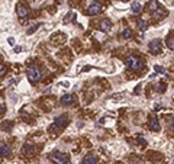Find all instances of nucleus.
Here are the masks:
<instances>
[{
	"label": "nucleus",
	"mask_w": 174,
	"mask_h": 164,
	"mask_svg": "<svg viewBox=\"0 0 174 164\" xmlns=\"http://www.w3.org/2000/svg\"><path fill=\"white\" fill-rule=\"evenodd\" d=\"M167 46H168L170 50H173V36L171 35L167 36Z\"/></svg>",
	"instance_id": "4be33fe9"
},
{
	"label": "nucleus",
	"mask_w": 174,
	"mask_h": 164,
	"mask_svg": "<svg viewBox=\"0 0 174 164\" xmlns=\"http://www.w3.org/2000/svg\"><path fill=\"white\" fill-rule=\"evenodd\" d=\"M139 90H141V84H138V86L135 87V90H134V95H139Z\"/></svg>",
	"instance_id": "b1692460"
},
{
	"label": "nucleus",
	"mask_w": 174,
	"mask_h": 164,
	"mask_svg": "<svg viewBox=\"0 0 174 164\" xmlns=\"http://www.w3.org/2000/svg\"><path fill=\"white\" fill-rule=\"evenodd\" d=\"M81 164H99V160L94 157V155H87V157H84L83 158V161H81Z\"/></svg>",
	"instance_id": "f8f14e48"
},
{
	"label": "nucleus",
	"mask_w": 174,
	"mask_h": 164,
	"mask_svg": "<svg viewBox=\"0 0 174 164\" xmlns=\"http://www.w3.org/2000/svg\"><path fill=\"white\" fill-rule=\"evenodd\" d=\"M132 35H134V32H132V29H130V28H125V29L122 31V36L126 38V39H129Z\"/></svg>",
	"instance_id": "a211bd4d"
},
{
	"label": "nucleus",
	"mask_w": 174,
	"mask_h": 164,
	"mask_svg": "<svg viewBox=\"0 0 174 164\" xmlns=\"http://www.w3.org/2000/svg\"><path fill=\"white\" fill-rule=\"evenodd\" d=\"M9 155H10V148L5 142H0V157H9Z\"/></svg>",
	"instance_id": "9d476101"
},
{
	"label": "nucleus",
	"mask_w": 174,
	"mask_h": 164,
	"mask_svg": "<svg viewBox=\"0 0 174 164\" xmlns=\"http://www.w3.org/2000/svg\"><path fill=\"white\" fill-rule=\"evenodd\" d=\"M149 51L152 52V54H161V51H163V44H161V41L160 39H152L151 42H149Z\"/></svg>",
	"instance_id": "39448f33"
},
{
	"label": "nucleus",
	"mask_w": 174,
	"mask_h": 164,
	"mask_svg": "<svg viewBox=\"0 0 174 164\" xmlns=\"http://www.w3.org/2000/svg\"><path fill=\"white\" fill-rule=\"evenodd\" d=\"M126 65H128L129 70H132V71H141L144 68V61L137 55H129L126 58Z\"/></svg>",
	"instance_id": "f257e3e1"
},
{
	"label": "nucleus",
	"mask_w": 174,
	"mask_h": 164,
	"mask_svg": "<svg viewBox=\"0 0 174 164\" xmlns=\"http://www.w3.org/2000/svg\"><path fill=\"white\" fill-rule=\"evenodd\" d=\"M149 128H151V131H154V132L160 131V122H158V119L155 118V116H151L149 118Z\"/></svg>",
	"instance_id": "6e6552de"
},
{
	"label": "nucleus",
	"mask_w": 174,
	"mask_h": 164,
	"mask_svg": "<svg viewBox=\"0 0 174 164\" xmlns=\"http://www.w3.org/2000/svg\"><path fill=\"white\" fill-rule=\"evenodd\" d=\"M90 70H92V65H87V67H84V68L81 70V71H90Z\"/></svg>",
	"instance_id": "393cba45"
},
{
	"label": "nucleus",
	"mask_w": 174,
	"mask_h": 164,
	"mask_svg": "<svg viewBox=\"0 0 174 164\" xmlns=\"http://www.w3.org/2000/svg\"><path fill=\"white\" fill-rule=\"evenodd\" d=\"M6 74V67L3 64H0V77H3Z\"/></svg>",
	"instance_id": "5701e85b"
},
{
	"label": "nucleus",
	"mask_w": 174,
	"mask_h": 164,
	"mask_svg": "<svg viewBox=\"0 0 174 164\" xmlns=\"http://www.w3.org/2000/svg\"><path fill=\"white\" fill-rule=\"evenodd\" d=\"M99 28H100L103 32H107V31H110V28H112V22L109 20V19H103V20L100 22Z\"/></svg>",
	"instance_id": "1a4fd4ad"
},
{
	"label": "nucleus",
	"mask_w": 174,
	"mask_h": 164,
	"mask_svg": "<svg viewBox=\"0 0 174 164\" xmlns=\"http://www.w3.org/2000/svg\"><path fill=\"white\" fill-rule=\"evenodd\" d=\"M141 9H142V6H141L139 2H134L132 6H130V10H132L134 15H139V13H141Z\"/></svg>",
	"instance_id": "ddd939ff"
},
{
	"label": "nucleus",
	"mask_w": 174,
	"mask_h": 164,
	"mask_svg": "<svg viewBox=\"0 0 174 164\" xmlns=\"http://www.w3.org/2000/svg\"><path fill=\"white\" fill-rule=\"evenodd\" d=\"M148 9L151 12H157L158 10V2H157V0H151V2L148 3Z\"/></svg>",
	"instance_id": "2eb2a0df"
},
{
	"label": "nucleus",
	"mask_w": 174,
	"mask_h": 164,
	"mask_svg": "<svg viewBox=\"0 0 174 164\" xmlns=\"http://www.w3.org/2000/svg\"><path fill=\"white\" fill-rule=\"evenodd\" d=\"M16 13H17V16H19V17H26V16H28V13H29V9H28L25 5L19 3V5L16 6Z\"/></svg>",
	"instance_id": "0eeeda50"
},
{
	"label": "nucleus",
	"mask_w": 174,
	"mask_h": 164,
	"mask_svg": "<svg viewBox=\"0 0 174 164\" xmlns=\"http://www.w3.org/2000/svg\"><path fill=\"white\" fill-rule=\"evenodd\" d=\"M9 44L13 45V44H15V39H13V38H9Z\"/></svg>",
	"instance_id": "c85d7f7f"
},
{
	"label": "nucleus",
	"mask_w": 174,
	"mask_h": 164,
	"mask_svg": "<svg viewBox=\"0 0 174 164\" xmlns=\"http://www.w3.org/2000/svg\"><path fill=\"white\" fill-rule=\"evenodd\" d=\"M41 77H42V71H41L39 67L32 65V67L28 68V80H29L31 83H33V84L38 83V81L41 80Z\"/></svg>",
	"instance_id": "f03ea898"
},
{
	"label": "nucleus",
	"mask_w": 174,
	"mask_h": 164,
	"mask_svg": "<svg viewBox=\"0 0 174 164\" xmlns=\"http://www.w3.org/2000/svg\"><path fill=\"white\" fill-rule=\"evenodd\" d=\"M138 28H139L141 31H147V28H148V22H147L145 19H139V20H138Z\"/></svg>",
	"instance_id": "dca6fc26"
},
{
	"label": "nucleus",
	"mask_w": 174,
	"mask_h": 164,
	"mask_svg": "<svg viewBox=\"0 0 174 164\" xmlns=\"http://www.w3.org/2000/svg\"><path fill=\"white\" fill-rule=\"evenodd\" d=\"M61 86H64V87H70V83H68V81H64V83H61Z\"/></svg>",
	"instance_id": "cd10ccee"
},
{
	"label": "nucleus",
	"mask_w": 174,
	"mask_h": 164,
	"mask_svg": "<svg viewBox=\"0 0 174 164\" xmlns=\"http://www.w3.org/2000/svg\"><path fill=\"white\" fill-rule=\"evenodd\" d=\"M154 70H155V73H158V74H165V70L161 65H154Z\"/></svg>",
	"instance_id": "aec40b11"
},
{
	"label": "nucleus",
	"mask_w": 174,
	"mask_h": 164,
	"mask_svg": "<svg viewBox=\"0 0 174 164\" xmlns=\"http://www.w3.org/2000/svg\"><path fill=\"white\" fill-rule=\"evenodd\" d=\"M50 160L54 164H70V158L67 154H62V153H51L50 154Z\"/></svg>",
	"instance_id": "7ed1b4c3"
},
{
	"label": "nucleus",
	"mask_w": 174,
	"mask_h": 164,
	"mask_svg": "<svg viewBox=\"0 0 174 164\" xmlns=\"http://www.w3.org/2000/svg\"><path fill=\"white\" fill-rule=\"evenodd\" d=\"M15 52H20L22 51V48H20V46H15V50H13Z\"/></svg>",
	"instance_id": "bb28decb"
},
{
	"label": "nucleus",
	"mask_w": 174,
	"mask_h": 164,
	"mask_svg": "<svg viewBox=\"0 0 174 164\" xmlns=\"http://www.w3.org/2000/svg\"><path fill=\"white\" fill-rule=\"evenodd\" d=\"M67 124H68V118H67V115H60V116H57L55 121H54V125H51V132H52V131H55V129L64 128Z\"/></svg>",
	"instance_id": "20e7f679"
},
{
	"label": "nucleus",
	"mask_w": 174,
	"mask_h": 164,
	"mask_svg": "<svg viewBox=\"0 0 174 164\" xmlns=\"http://www.w3.org/2000/svg\"><path fill=\"white\" fill-rule=\"evenodd\" d=\"M132 164H141V160H134Z\"/></svg>",
	"instance_id": "c756f323"
},
{
	"label": "nucleus",
	"mask_w": 174,
	"mask_h": 164,
	"mask_svg": "<svg viewBox=\"0 0 174 164\" xmlns=\"http://www.w3.org/2000/svg\"><path fill=\"white\" fill-rule=\"evenodd\" d=\"M61 103H62L64 106H70V105L74 103V97H73L71 95H64V96L61 97Z\"/></svg>",
	"instance_id": "9b49d317"
},
{
	"label": "nucleus",
	"mask_w": 174,
	"mask_h": 164,
	"mask_svg": "<svg viewBox=\"0 0 174 164\" xmlns=\"http://www.w3.org/2000/svg\"><path fill=\"white\" fill-rule=\"evenodd\" d=\"M102 10H103L102 5H99V3H92V5L89 6V7H87L86 13H87V15H90V16H93V15L102 13Z\"/></svg>",
	"instance_id": "423d86ee"
},
{
	"label": "nucleus",
	"mask_w": 174,
	"mask_h": 164,
	"mask_svg": "<svg viewBox=\"0 0 174 164\" xmlns=\"http://www.w3.org/2000/svg\"><path fill=\"white\" fill-rule=\"evenodd\" d=\"M12 125H13L12 122H3V124H2V129H3V131H10V126H12Z\"/></svg>",
	"instance_id": "412c9836"
},
{
	"label": "nucleus",
	"mask_w": 174,
	"mask_h": 164,
	"mask_svg": "<svg viewBox=\"0 0 174 164\" xmlns=\"http://www.w3.org/2000/svg\"><path fill=\"white\" fill-rule=\"evenodd\" d=\"M39 26H41V23H33V25H32V26H31V28L26 31V34H28V35H32V34H35V32L39 29Z\"/></svg>",
	"instance_id": "f3484780"
},
{
	"label": "nucleus",
	"mask_w": 174,
	"mask_h": 164,
	"mask_svg": "<svg viewBox=\"0 0 174 164\" xmlns=\"http://www.w3.org/2000/svg\"><path fill=\"white\" fill-rule=\"evenodd\" d=\"M33 150H35L33 144H25V145H23V148H22V151H23V154H25V155H31V154L33 153Z\"/></svg>",
	"instance_id": "4468645a"
},
{
	"label": "nucleus",
	"mask_w": 174,
	"mask_h": 164,
	"mask_svg": "<svg viewBox=\"0 0 174 164\" xmlns=\"http://www.w3.org/2000/svg\"><path fill=\"white\" fill-rule=\"evenodd\" d=\"M71 19L76 20V12H68L67 15L64 16V22H68V20H71Z\"/></svg>",
	"instance_id": "6ab92c4d"
},
{
	"label": "nucleus",
	"mask_w": 174,
	"mask_h": 164,
	"mask_svg": "<svg viewBox=\"0 0 174 164\" xmlns=\"http://www.w3.org/2000/svg\"><path fill=\"white\" fill-rule=\"evenodd\" d=\"M138 142H139V144H142V145H144V144H147V141H145L144 138H138Z\"/></svg>",
	"instance_id": "a878e982"
}]
</instances>
